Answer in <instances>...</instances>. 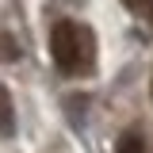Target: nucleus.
Listing matches in <instances>:
<instances>
[{
  "mask_svg": "<svg viewBox=\"0 0 153 153\" xmlns=\"http://www.w3.org/2000/svg\"><path fill=\"white\" fill-rule=\"evenodd\" d=\"M126 8H130V12H138V16L153 27V0H126Z\"/></svg>",
  "mask_w": 153,
  "mask_h": 153,
  "instance_id": "4",
  "label": "nucleus"
},
{
  "mask_svg": "<svg viewBox=\"0 0 153 153\" xmlns=\"http://www.w3.org/2000/svg\"><path fill=\"white\" fill-rule=\"evenodd\" d=\"M16 130V115H12V96L0 88V134H12Z\"/></svg>",
  "mask_w": 153,
  "mask_h": 153,
  "instance_id": "2",
  "label": "nucleus"
},
{
  "mask_svg": "<svg viewBox=\"0 0 153 153\" xmlns=\"http://www.w3.org/2000/svg\"><path fill=\"white\" fill-rule=\"evenodd\" d=\"M50 54L61 73L88 76L96 69V35L76 19H57L50 27Z\"/></svg>",
  "mask_w": 153,
  "mask_h": 153,
  "instance_id": "1",
  "label": "nucleus"
},
{
  "mask_svg": "<svg viewBox=\"0 0 153 153\" xmlns=\"http://www.w3.org/2000/svg\"><path fill=\"white\" fill-rule=\"evenodd\" d=\"M149 92H153V88H149Z\"/></svg>",
  "mask_w": 153,
  "mask_h": 153,
  "instance_id": "5",
  "label": "nucleus"
},
{
  "mask_svg": "<svg viewBox=\"0 0 153 153\" xmlns=\"http://www.w3.org/2000/svg\"><path fill=\"white\" fill-rule=\"evenodd\" d=\"M119 153H146V142L138 134H123L119 138Z\"/></svg>",
  "mask_w": 153,
  "mask_h": 153,
  "instance_id": "3",
  "label": "nucleus"
}]
</instances>
